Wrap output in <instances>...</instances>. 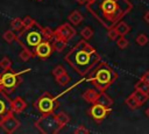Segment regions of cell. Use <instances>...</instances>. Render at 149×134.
Returning a JSON list of instances; mask_svg holds the SVG:
<instances>
[{
    "label": "cell",
    "instance_id": "603a6c76",
    "mask_svg": "<svg viewBox=\"0 0 149 134\" xmlns=\"http://www.w3.org/2000/svg\"><path fill=\"white\" fill-rule=\"evenodd\" d=\"M33 56H34L33 51H31V50H29V49H27V48H22V50H21V51H20V54H19V58H20L21 61H23V62L29 61Z\"/></svg>",
    "mask_w": 149,
    "mask_h": 134
},
{
    "label": "cell",
    "instance_id": "8d00e7d4",
    "mask_svg": "<svg viewBox=\"0 0 149 134\" xmlns=\"http://www.w3.org/2000/svg\"><path fill=\"white\" fill-rule=\"evenodd\" d=\"M78 5H86L87 3V0H76Z\"/></svg>",
    "mask_w": 149,
    "mask_h": 134
},
{
    "label": "cell",
    "instance_id": "83f0119b",
    "mask_svg": "<svg viewBox=\"0 0 149 134\" xmlns=\"http://www.w3.org/2000/svg\"><path fill=\"white\" fill-rule=\"evenodd\" d=\"M115 42H116V45H118L120 49H125V48H127V47H128V44H129L128 40H127L123 35H120V36L115 40Z\"/></svg>",
    "mask_w": 149,
    "mask_h": 134
},
{
    "label": "cell",
    "instance_id": "6da1fadb",
    "mask_svg": "<svg viewBox=\"0 0 149 134\" xmlns=\"http://www.w3.org/2000/svg\"><path fill=\"white\" fill-rule=\"evenodd\" d=\"M86 9L102 27L109 29L132 12L133 3L129 0H94L86 3Z\"/></svg>",
    "mask_w": 149,
    "mask_h": 134
},
{
    "label": "cell",
    "instance_id": "30bf717a",
    "mask_svg": "<svg viewBox=\"0 0 149 134\" xmlns=\"http://www.w3.org/2000/svg\"><path fill=\"white\" fill-rule=\"evenodd\" d=\"M54 34H55V38H62L69 42L76 35V29L72 27L71 23H62L54 30Z\"/></svg>",
    "mask_w": 149,
    "mask_h": 134
},
{
    "label": "cell",
    "instance_id": "1f68e13d",
    "mask_svg": "<svg viewBox=\"0 0 149 134\" xmlns=\"http://www.w3.org/2000/svg\"><path fill=\"white\" fill-rule=\"evenodd\" d=\"M107 36H108V38H109V40L115 41L120 35L118 34V31H116V30H115V28L113 27V28H109V29L107 30Z\"/></svg>",
    "mask_w": 149,
    "mask_h": 134
},
{
    "label": "cell",
    "instance_id": "f35d334b",
    "mask_svg": "<svg viewBox=\"0 0 149 134\" xmlns=\"http://www.w3.org/2000/svg\"><path fill=\"white\" fill-rule=\"evenodd\" d=\"M94 0H87V3H91V2H93Z\"/></svg>",
    "mask_w": 149,
    "mask_h": 134
},
{
    "label": "cell",
    "instance_id": "74e56055",
    "mask_svg": "<svg viewBox=\"0 0 149 134\" xmlns=\"http://www.w3.org/2000/svg\"><path fill=\"white\" fill-rule=\"evenodd\" d=\"M146 114H147V117L149 118V107H148V108L146 110Z\"/></svg>",
    "mask_w": 149,
    "mask_h": 134
},
{
    "label": "cell",
    "instance_id": "2e32d148",
    "mask_svg": "<svg viewBox=\"0 0 149 134\" xmlns=\"http://www.w3.org/2000/svg\"><path fill=\"white\" fill-rule=\"evenodd\" d=\"M95 103H99V104H101V105H104V106L111 107V106L113 105V99H112V98L106 93V91H105V92H99V96H98Z\"/></svg>",
    "mask_w": 149,
    "mask_h": 134
},
{
    "label": "cell",
    "instance_id": "4fadbf2b",
    "mask_svg": "<svg viewBox=\"0 0 149 134\" xmlns=\"http://www.w3.org/2000/svg\"><path fill=\"white\" fill-rule=\"evenodd\" d=\"M12 107L14 113H22L27 108V103L22 97H16L12 103Z\"/></svg>",
    "mask_w": 149,
    "mask_h": 134
},
{
    "label": "cell",
    "instance_id": "f1b7e54d",
    "mask_svg": "<svg viewBox=\"0 0 149 134\" xmlns=\"http://www.w3.org/2000/svg\"><path fill=\"white\" fill-rule=\"evenodd\" d=\"M0 68L5 71V70H9L12 68V61L8 58V57H2L1 61H0Z\"/></svg>",
    "mask_w": 149,
    "mask_h": 134
},
{
    "label": "cell",
    "instance_id": "5b68a950",
    "mask_svg": "<svg viewBox=\"0 0 149 134\" xmlns=\"http://www.w3.org/2000/svg\"><path fill=\"white\" fill-rule=\"evenodd\" d=\"M35 127L43 134H56L62 129V126L59 125L55 112L42 114V117H40L35 121Z\"/></svg>",
    "mask_w": 149,
    "mask_h": 134
},
{
    "label": "cell",
    "instance_id": "ac0fdd59",
    "mask_svg": "<svg viewBox=\"0 0 149 134\" xmlns=\"http://www.w3.org/2000/svg\"><path fill=\"white\" fill-rule=\"evenodd\" d=\"M125 104H126L130 110H136V108H139V107H141V106H142V105L139 103V100L136 99V97H135L133 93L126 98Z\"/></svg>",
    "mask_w": 149,
    "mask_h": 134
},
{
    "label": "cell",
    "instance_id": "7402d4cb",
    "mask_svg": "<svg viewBox=\"0 0 149 134\" xmlns=\"http://www.w3.org/2000/svg\"><path fill=\"white\" fill-rule=\"evenodd\" d=\"M56 117H57L58 122H59V125L62 126V128H63L64 126H66V125L70 122V117H69L65 112H63V111H61V112L56 113Z\"/></svg>",
    "mask_w": 149,
    "mask_h": 134
},
{
    "label": "cell",
    "instance_id": "9c48e42d",
    "mask_svg": "<svg viewBox=\"0 0 149 134\" xmlns=\"http://www.w3.org/2000/svg\"><path fill=\"white\" fill-rule=\"evenodd\" d=\"M13 100L8 97V93L0 89V125L3 121V119L10 114H13V107H12Z\"/></svg>",
    "mask_w": 149,
    "mask_h": 134
},
{
    "label": "cell",
    "instance_id": "ba28073f",
    "mask_svg": "<svg viewBox=\"0 0 149 134\" xmlns=\"http://www.w3.org/2000/svg\"><path fill=\"white\" fill-rule=\"evenodd\" d=\"M87 113L95 122H101L111 113V107L104 106L99 103H93V104H91V107L88 108Z\"/></svg>",
    "mask_w": 149,
    "mask_h": 134
},
{
    "label": "cell",
    "instance_id": "d4e9b609",
    "mask_svg": "<svg viewBox=\"0 0 149 134\" xmlns=\"http://www.w3.org/2000/svg\"><path fill=\"white\" fill-rule=\"evenodd\" d=\"M10 28L15 31H20L23 28V20L20 17H15L10 21Z\"/></svg>",
    "mask_w": 149,
    "mask_h": 134
},
{
    "label": "cell",
    "instance_id": "f546056e",
    "mask_svg": "<svg viewBox=\"0 0 149 134\" xmlns=\"http://www.w3.org/2000/svg\"><path fill=\"white\" fill-rule=\"evenodd\" d=\"M135 41H136V43L139 44V45H141V47H143V45H146L147 43H148V36L146 35V34H143V33H141V34H139L137 36H136V38H135Z\"/></svg>",
    "mask_w": 149,
    "mask_h": 134
},
{
    "label": "cell",
    "instance_id": "277c9868",
    "mask_svg": "<svg viewBox=\"0 0 149 134\" xmlns=\"http://www.w3.org/2000/svg\"><path fill=\"white\" fill-rule=\"evenodd\" d=\"M118 78L116 71L106 62H99L90 72L87 80L99 91L105 92Z\"/></svg>",
    "mask_w": 149,
    "mask_h": 134
},
{
    "label": "cell",
    "instance_id": "52a82bcc",
    "mask_svg": "<svg viewBox=\"0 0 149 134\" xmlns=\"http://www.w3.org/2000/svg\"><path fill=\"white\" fill-rule=\"evenodd\" d=\"M34 107L41 114L54 113L55 110L58 107L57 97L51 94L50 92H43L34 103Z\"/></svg>",
    "mask_w": 149,
    "mask_h": 134
},
{
    "label": "cell",
    "instance_id": "e575fe53",
    "mask_svg": "<svg viewBox=\"0 0 149 134\" xmlns=\"http://www.w3.org/2000/svg\"><path fill=\"white\" fill-rule=\"evenodd\" d=\"M142 79H144V80H147L148 83H149V71H146L143 75H142V77H141Z\"/></svg>",
    "mask_w": 149,
    "mask_h": 134
},
{
    "label": "cell",
    "instance_id": "4dcf8cb0",
    "mask_svg": "<svg viewBox=\"0 0 149 134\" xmlns=\"http://www.w3.org/2000/svg\"><path fill=\"white\" fill-rule=\"evenodd\" d=\"M64 72H66L65 71V69H64V66L63 65H56L54 69H52V75H54V77L55 78H57V77H59L61 75H63Z\"/></svg>",
    "mask_w": 149,
    "mask_h": 134
},
{
    "label": "cell",
    "instance_id": "8992f818",
    "mask_svg": "<svg viewBox=\"0 0 149 134\" xmlns=\"http://www.w3.org/2000/svg\"><path fill=\"white\" fill-rule=\"evenodd\" d=\"M30 69H26L21 72H14L10 69L9 70H5L3 73H1L0 77V84H1V89L3 91H6L7 93L13 92L22 82V75L29 72Z\"/></svg>",
    "mask_w": 149,
    "mask_h": 134
},
{
    "label": "cell",
    "instance_id": "7c38bea8",
    "mask_svg": "<svg viewBox=\"0 0 149 134\" xmlns=\"http://www.w3.org/2000/svg\"><path fill=\"white\" fill-rule=\"evenodd\" d=\"M19 126H20V121L14 117V113L10 114V115H8V117H6L3 119V121L1 122V125H0V127L6 133H8V134L14 133L19 128Z\"/></svg>",
    "mask_w": 149,
    "mask_h": 134
},
{
    "label": "cell",
    "instance_id": "d6a6232c",
    "mask_svg": "<svg viewBox=\"0 0 149 134\" xmlns=\"http://www.w3.org/2000/svg\"><path fill=\"white\" fill-rule=\"evenodd\" d=\"M88 132H90V131H88L87 128H85V126L80 125V126H78V127L74 129L73 133H76V134H87Z\"/></svg>",
    "mask_w": 149,
    "mask_h": 134
},
{
    "label": "cell",
    "instance_id": "d590c367",
    "mask_svg": "<svg viewBox=\"0 0 149 134\" xmlns=\"http://www.w3.org/2000/svg\"><path fill=\"white\" fill-rule=\"evenodd\" d=\"M144 21H146V22L149 24V10H148V12L144 14Z\"/></svg>",
    "mask_w": 149,
    "mask_h": 134
},
{
    "label": "cell",
    "instance_id": "9a60e30c",
    "mask_svg": "<svg viewBox=\"0 0 149 134\" xmlns=\"http://www.w3.org/2000/svg\"><path fill=\"white\" fill-rule=\"evenodd\" d=\"M68 20H69V22H70L72 26H78V24L84 20V16H83V14H81L79 10H73V12H71V13L69 14Z\"/></svg>",
    "mask_w": 149,
    "mask_h": 134
},
{
    "label": "cell",
    "instance_id": "ffe728a7",
    "mask_svg": "<svg viewBox=\"0 0 149 134\" xmlns=\"http://www.w3.org/2000/svg\"><path fill=\"white\" fill-rule=\"evenodd\" d=\"M2 38H3L5 42H7V43H13L14 41H16V38H17V34H16L15 30H13V29H8V30H6V31L2 34Z\"/></svg>",
    "mask_w": 149,
    "mask_h": 134
},
{
    "label": "cell",
    "instance_id": "484cf974",
    "mask_svg": "<svg viewBox=\"0 0 149 134\" xmlns=\"http://www.w3.org/2000/svg\"><path fill=\"white\" fill-rule=\"evenodd\" d=\"M70 80H71V77H70L66 72H64L63 75H61L59 77H57V78H56L57 84H58V85H61V86H65L66 84H69V83H70Z\"/></svg>",
    "mask_w": 149,
    "mask_h": 134
},
{
    "label": "cell",
    "instance_id": "d6986e66",
    "mask_svg": "<svg viewBox=\"0 0 149 134\" xmlns=\"http://www.w3.org/2000/svg\"><path fill=\"white\" fill-rule=\"evenodd\" d=\"M66 44H68V42L64 41V40H62V38H54V40H52L54 51H56V52H61V51H63V50L65 49Z\"/></svg>",
    "mask_w": 149,
    "mask_h": 134
},
{
    "label": "cell",
    "instance_id": "836d02e7",
    "mask_svg": "<svg viewBox=\"0 0 149 134\" xmlns=\"http://www.w3.org/2000/svg\"><path fill=\"white\" fill-rule=\"evenodd\" d=\"M23 27H28V26H30V24H33V22L35 21L33 17H30V16H24L23 19Z\"/></svg>",
    "mask_w": 149,
    "mask_h": 134
},
{
    "label": "cell",
    "instance_id": "4316f807",
    "mask_svg": "<svg viewBox=\"0 0 149 134\" xmlns=\"http://www.w3.org/2000/svg\"><path fill=\"white\" fill-rule=\"evenodd\" d=\"M80 35H81V37H83L84 40L88 41V40L93 36V29H92L91 27L86 26V27H84V28L80 30Z\"/></svg>",
    "mask_w": 149,
    "mask_h": 134
},
{
    "label": "cell",
    "instance_id": "cb8c5ba5",
    "mask_svg": "<svg viewBox=\"0 0 149 134\" xmlns=\"http://www.w3.org/2000/svg\"><path fill=\"white\" fill-rule=\"evenodd\" d=\"M134 89H135V90H140V91H143V92L149 93V83H148L147 80H144V79L141 78V79L135 84Z\"/></svg>",
    "mask_w": 149,
    "mask_h": 134
},
{
    "label": "cell",
    "instance_id": "3957f363",
    "mask_svg": "<svg viewBox=\"0 0 149 134\" xmlns=\"http://www.w3.org/2000/svg\"><path fill=\"white\" fill-rule=\"evenodd\" d=\"M55 34L54 30L49 27H42L36 20L33 22V24L28 27H23L20 31H17V38L16 42L22 47L27 48L33 51L35 48L43 41V40H54Z\"/></svg>",
    "mask_w": 149,
    "mask_h": 134
},
{
    "label": "cell",
    "instance_id": "8fae6325",
    "mask_svg": "<svg viewBox=\"0 0 149 134\" xmlns=\"http://www.w3.org/2000/svg\"><path fill=\"white\" fill-rule=\"evenodd\" d=\"M54 52V47H52V40H43L34 50V56L38 58H48L51 56Z\"/></svg>",
    "mask_w": 149,
    "mask_h": 134
},
{
    "label": "cell",
    "instance_id": "e0dca14e",
    "mask_svg": "<svg viewBox=\"0 0 149 134\" xmlns=\"http://www.w3.org/2000/svg\"><path fill=\"white\" fill-rule=\"evenodd\" d=\"M114 28H115V30L118 31V34L119 35H127L129 31H130V26L127 23V22H125V21H120V22H118L115 26H114Z\"/></svg>",
    "mask_w": 149,
    "mask_h": 134
},
{
    "label": "cell",
    "instance_id": "5bb4252c",
    "mask_svg": "<svg viewBox=\"0 0 149 134\" xmlns=\"http://www.w3.org/2000/svg\"><path fill=\"white\" fill-rule=\"evenodd\" d=\"M99 96V91L94 87V89H87L84 93H83V99L88 103V104H93L97 101V98Z\"/></svg>",
    "mask_w": 149,
    "mask_h": 134
},
{
    "label": "cell",
    "instance_id": "44dd1931",
    "mask_svg": "<svg viewBox=\"0 0 149 134\" xmlns=\"http://www.w3.org/2000/svg\"><path fill=\"white\" fill-rule=\"evenodd\" d=\"M133 94L136 97V99L139 100V103H140L141 105H143L144 103H147L148 99H149V93L143 92V91H140V90H134Z\"/></svg>",
    "mask_w": 149,
    "mask_h": 134
},
{
    "label": "cell",
    "instance_id": "7a4b0ae2",
    "mask_svg": "<svg viewBox=\"0 0 149 134\" xmlns=\"http://www.w3.org/2000/svg\"><path fill=\"white\" fill-rule=\"evenodd\" d=\"M64 61L77 73L85 76L100 62V55L86 40L83 38L66 52Z\"/></svg>",
    "mask_w": 149,
    "mask_h": 134
}]
</instances>
